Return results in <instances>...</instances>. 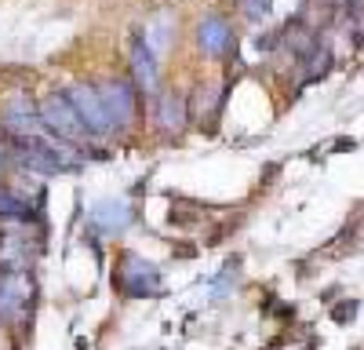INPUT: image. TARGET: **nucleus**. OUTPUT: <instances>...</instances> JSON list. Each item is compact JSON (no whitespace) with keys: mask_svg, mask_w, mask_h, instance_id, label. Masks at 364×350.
<instances>
[{"mask_svg":"<svg viewBox=\"0 0 364 350\" xmlns=\"http://www.w3.org/2000/svg\"><path fill=\"white\" fill-rule=\"evenodd\" d=\"M353 310H357V303H343V307H336V317L346 321V317H353Z\"/></svg>","mask_w":364,"mask_h":350,"instance_id":"16","label":"nucleus"},{"mask_svg":"<svg viewBox=\"0 0 364 350\" xmlns=\"http://www.w3.org/2000/svg\"><path fill=\"white\" fill-rule=\"evenodd\" d=\"M0 135L8 139H44L48 128L41 121V110L29 95H11L4 106H0Z\"/></svg>","mask_w":364,"mask_h":350,"instance_id":"4","label":"nucleus"},{"mask_svg":"<svg viewBox=\"0 0 364 350\" xmlns=\"http://www.w3.org/2000/svg\"><path fill=\"white\" fill-rule=\"evenodd\" d=\"M91 219H95V226H102L106 233H120L132 219H135V208L124 201H102L95 212H91Z\"/></svg>","mask_w":364,"mask_h":350,"instance_id":"10","label":"nucleus"},{"mask_svg":"<svg viewBox=\"0 0 364 350\" xmlns=\"http://www.w3.org/2000/svg\"><path fill=\"white\" fill-rule=\"evenodd\" d=\"M154 124L161 135H182L190 124V102L182 92H161L157 95V110H154Z\"/></svg>","mask_w":364,"mask_h":350,"instance_id":"8","label":"nucleus"},{"mask_svg":"<svg viewBox=\"0 0 364 350\" xmlns=\"http://www.w3.org/2000/svg\"><path fill=\"white\" fill-rule=\"evenodd\" d=\"M18 168V154H15V142L4 135L0 139V175H8V171H15Z\"/></svg>","mask_w":364,"mask_h":350,"instance_id":"14","label":"nucleus"},{"mask_svg":"<svg viewBox=\"0 0 364 350\" xmlns=\"http://www.w3.org/2000/svg\"><path fill=\"white\" fill-rule=\"evenodd\" d=\"M132 80H135V88H139V95H157V88H161L157 51L146 44L142 33L132 37Z\"/></svg>","mask_w":364,"mask_h":350,"instance_id":"7","label":"nucleus"},{"mask_svg":"<svg viewBox=\"0 0 364 350\" xmlns=\"http://www.w3.org/2000/svg\"><path fill=\"white\" fill-rule=\"evenodd\" d=\"M0 219H26V223H37V219H41V204H29L15 186H0Z\"/></svg>","mask_w":364,"mask_h":350,"instance_id":"11","label":"nucleus"},{"mask_svg":"<svg viewBox=\"0 0 364 350\" xmlns=\"http://www.w3.org/2000/svg\"><path fill=\"white\" fill-rule=\"evenodd\" d=\"M299 66H302V84H314V80H321V77L331 70V48H328V44L310 48L306 55L299 58Z\"/></svg>","mask_w":364,"mask_h":350,"instance_id":"13","label":"nucleus"},{"mask_svg":"<svg viewBox=\"0 0 364 350\" xmlns=\"http://www.w3.org/2000/svg\"><path fill=\"white\" fill-rule=\"evenodd\" d=\"M240 11L252 22H262V18H269V0H240Z\"/></svg>","mask_w":364,"mask_h":350,"instance_id":"15","label":"nucleus"},{"mask_svg":"<svg viewBox=\"0 0 364 350\" xmlns=\"http://www.w3.org/2000/svg\"><path fill=\"white\" fill-rule=\"evenodd\" d=\"M66 95H70V102H73V110L80 117V124H84V132L91 139L113 135V124H109V117H106V106L99 99V88L95 84H73Z\"/></svg>","mask_w":364,"mask_h":350,"instance_id":"6","label":"nucleus"},{"mask_svg":"<svg viewBox=\"0 0 364 350\" xmlns=\"http://www.w3.org/2000/svg\"><path fill=\"white\" fill-rule=\"evenodd\" d=\"M37 299V285L29 270H0V321L18 325L29 317V307Z\"/></svg>","mask_w":364,"mask_h":350,"instance_id":"2","label":"nucleus"},{"mask_svg":"<svg viewBox=\"0 0 364 350\" xmlns=\"http://www.w3.org/2000/svg\"><path fill=\"white\" fill-rule=\"evenodd\" d=\"M37 110H41V121H44V128L51 135L66 139V142H73V146H80V150H84V142L91 135L84 132V124H80V117H77V110H73V102H70L66 92H48L37 102Z\"/></svg>","mask_w":364,"mask_h":350,"instance_id":"1","label":"nucleus"},{"mask_svg":"<svg viewBox=\"0 0 364 350\" xmlns=\"http://www.w3.org/2000/svg\"><path fill=\"white\" fill-rule=\"evenodd\" d=\"M113 288H120L124 296L132 299H142V296H161L164 288V274L154 267V262L139 259L135 252H124V262L117 267L113 274Z\"/></svg>","mask_w":364,"mask_h":350,"instance_id":"3","label":"nucleus"},{"mask_svg":"<svg viewBox=\"0 0 364 350\" xmlns=\"http://www.w3.org/2000/svg\"><path fill=\"white\" fill-rule=\"evenodd\" d=\"M99 99L106 106V117H109V124L113 132H124L132 121H135V113H139V88L132 77H109L99 84Z\"/></svg>","mask_w":364,"mask_h":350,"instance_id":"5","label":"nucleus"},{"mask_svg":"<svg viewBox=\"0 0 364 350\" xmlns=\"http://www.w3.org/2000/svg\"><path fill=\"white\" fill-rule=\"evenodd\" d=\"M142 37H146V44L154 48L157 55H164L168 44H171V37H175V15H171V11H161L157 18H149Z\"/></svg>","mask_w":364,"mask_h":350,"instance_id":"12","label":"nucleus"},{"mask_svg":"<svg viewBox=\"0 0 364 350\" xmlns=\"http://www.w3.org/2000/svg\"><path fill=\"white\" fill-rule=\"evenodd\" d=\"M197 44H200V51L211 55V58L230 55V48H237V37H233L230 18H223V15L200 18V26H197Z\"/></svg>","mask_w":364,"mask_h":350,"instance_id":"9","label":"nucleus"}]
</instances>
